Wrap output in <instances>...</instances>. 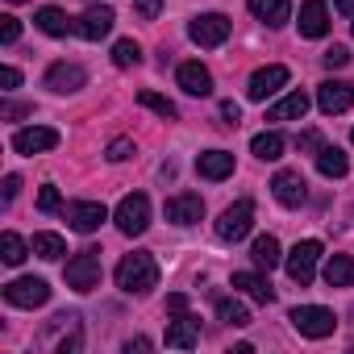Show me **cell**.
<instances>
[{
    "label": "cell",
    "instance_id": "44dd1931",
    "mask_svg": "<svg viewBox=\"0 0 354 354\" xmlns=\"http://www.w3.org/2000/svg\"><path fill=\"white\" fill-rule=\"evenodd\" d=\"M246 5H250V13H254L259 21H267L271 30H279V26L292 21V0H246Z\"/></svg>",
    "mask_w": 354,
    "mask_h": 354
},
{
    "label": "cell",
    "instance_id": "cb8c5ba5",
    "mask_svg": "<svg viewBox=\"0 0 354 354\" xmlns=\"http://www.w3.org/2000/svg\"><path fill=\"white\" fill-rule=\"evenodd\" d=\"M304 113H308V96L304 92H288L283 100H275L267 109V121H300Z\"/></svg>",
    "mask_w": 354,
    "mask_h": 354
},
{
    "label": "cell",
    "instance_id": "d4e9b609",
    "mask_svg": "<svg viewBox=\"0 0 354 354\" xmlns=\"http://www.w3.org/2000/svg\"><path fill=\"white\" fill-rule=\"evenodd\" d=\"M317 171L325 175V180H342V175L350 171V158L342 146H321L317 150Z\"/></svg>",
    "mask_w": 354,
    "mask_h": 354
},
{
    "label": "cell",
    "instance_id": "4316f807",
    "mask_svg": "<svg viewBox=\"0 0 354 354\" xmlns=\"http://www.w3.org/2000/svg\"><path fill=\"white\" fill-rule=\"evenodd\" d=\"M217 317H221L225 325H234V329H246V325H250V308H246L238 296H217Z\"/></svg>",
    "mask_w": 354,
    "mask_h": 354
},
{
    "label": "cell",
    "instance_id": "d590c367",
    "mask_svg": "<svg viewBox=\"0 0 354 354\" xmlns=\"http://www.w3.org/2000/svg\"><path fill=\"white\" fill-rule=\"evenodd\" d=\"M321 63H325L329 71H333V67H346V63H350V50H346V46H329V50L321 55Z\"/></svg>",
    "mask_w": 354,
    "mask_h": 354
},
{
    "label": "cell",
    "instance_id": "6da1fadb",
    "mask_svg": "<svg viewBox=\"0 0 354 354\" xmlns=\"http://www.w3.org/2000/svg\"><path fill=\"white\" fill-rule=\"evenodd\" d=\"M117 288L125 296H146L150 288H158V263H154V254H142V250L125 254L117 263Z\"/></svg>",
    "mask_w": 354,
    "mask_h": 354
},
{
    "label": "cell",
    "instance_id": "1f68e13d",
    "mask_svg": "<svg viewBox=\"0 0 354 354\" xmlns=\"http://www.w3.org/2000/svg\"><path fill=\"white\" fill-rule=\"evenodd\" d=\"M138 63H142V46H138L133 38H121V42L113 46V67L125 71V67H138Z\"/></svg>",
    "mask_w": 354,
    "mask_h": 354
},
{
    "label": "cell",
    "instance_id": "ba28073f",
    "mask_svg": "<svg viewBox=\"0 0 354 354\" xmlns=\"http://www.w3.org/2000/svg\"><path fill=\"white\" fill-rule=\"evenodd\" d=\"M230 30H234V21H230L225 13H201V17L188 26V38H192L196 46H221V42L230 38Z\"/></svg>",
    "mask_w": 354,
    "mask_h": 354
},
{
    "label": "cell",
    "instance_id": "8992f818",
    "mask_svg": "<svg viewBox=\"0 0 354 354\" xmlns=\"http://www.w3.org/2000/svg\"><path fill=\"white\" fill-rule=\"evenodd\" d=\"M67 288H75V292H96L100 288V250H80L67 263Z\"/></svg>",
    "mask_w": 354,
    "mask_h": 354
},
{
    "label": "cell",
    "instance_id": "f1b7e54d",
    "mask_svg": "<svg viewBox=\"0 0 354 354\" xmlns=\"http://www.w3.org/2000/svg\"><path fill=\"white\" fill-rule=\"evenodd\" d=\"M250 259H254V267H267V271L283 263V254H279V242H275L271 234L254 238V246H250Z\"/></svg>",
    "mask_w": 354,
    "mask_h": 354
},
{
    "label": "cell",
    "instance_id": "ab89813d",
    "mask_svg": "<svg viewBox=\"0 0 354 354\" xmlns=\"http://www.w3.org/2000/svg\"><path fill=\"white\" fill-rule=\"evenodd\" d=\"M221 121H225V125H238V121H242V109H238L234 100H225V104H221Z\"/></svg>",
    "mask_w": 354,
    "mask_h": 354
},
{
    "label": "cell",
    "instance_id": "2e32d148",
    "mask_svg": "<svg viewBox=\"0 0 354 354\" xmlns=\"http://www.w3.org/2000/svg\"><path fill=\"white\" fill-rule=\"evenodd\" d=\"M201 217H205V201L196 192H180L167 201V221H175V225H196Z\"/></svg>",
    "mask_w": 354,
    "mask_h": 354
},
{
    "label": "cell",
    "instance_id": "e0dca14e",
    "mask_svg": "<svg viewBox=\"0 0 354 354\" xmlns=\"http://www.w3.org/2000/svg\"><path fill=\"white\" fill-rule=\"evenodd\" d=\"M296 26H300L304 38H325L329 34V5H325V0H304Z\"/></svg>",
    "mask_w": 354,
    "mask_h": 354
},
{
    "label": "cell",
    "instance_id": "ac0fdd59",
    "mask_svg": "<svg viewBox=\"0 0 354 354\" xmlns=\"http://www.w3.org/2000/svg\"><path fill=\"white\" fill-rule=\"evenodd\" d=\"M196 342H201V321H196V317L180 313V317L167 325V346H171V350H192Z\"/></svg>",
    "mask_w": 354,
    "mask_h": 354
},
{
    "label": "cell",
    "instance_id": "484cf974",
    "mask_svg": "<svg viewBox=\"0 0 354 354\" xmlns=\"http://www.w3.org/2000/svg\"><path fill=\"white\" fill-rule=\"evenodd\" d=\"M325 283H329V288H354V259H350V254H329V263H325Z\"/></svg>",
    "mask_w": 354,
    "mask_h": 354
},
{
    "label": "cell",
    "instance_id": "83f0119b",
    "mask_svg": "<svg viewBox=\"0 0 354 354\" xmlns=\"http://www.w3.org/2000/svg\"><path fill=\"white\" fill-rule=\"evenodd\" d=\"M250 154H259L263 162H275V158H283V133H275V129H267V133H254V142H250Z\"/></svg>",
    "mask_w": 354,
    "mask_h": 354
},
{
    "label": "cell",
    "instance_id": "bcb514c9",
    "mask_svg": "<svg viewBox=\"0 0 354 354\" xmlns=\"http://www.w3.org/2000/svg\"><path fill=\"white\" fill-rule=\"evenodd\" d=\"M333 9L346 13V17H354V0H333Z\"/></svg>",
    "mask_w": 354,
    "mask_h": 354
},
{
    "label": "cell",
    "instance_id": "7bdbcfd3",
    "mask_svg": "<svg viewBox=\"0 0 354 354\" xmlns=\"http://www.w3.org/2000/svg\"><path fill=\"white\" fill-rule=\"evenodd\" d=\"M0 80H5V88L13 92V88L21 84V71H17V67H5V71H0Z\"/></svg>",
    "mask_w": 354,
    "mask_h": 354
},
{
    "label": "cell",
    "instance_id": "7a4b0ae2",
    "mask_svg": "<svg viewBox=\"0 0 354 354\" xmlns=\"http://www.w3.org/2000/svg\"><path fill=\"white\" fill-rule=\"evenodd\" d=\"M288 321L296 325L300 337H313V342H321V337H329L337 329V317L329 308H321V304H300V308H292Z\"/></svg>",
    "mask_w": 354,
    "mask_h": 354
},
{
    "label": "cell",
    "instance_id": "277c9868",
    "mask_svg": "<svg viewBox=\"0 0 354 354\" xmlns=\"http://www.w3.org/2000/svg\"><path fill=\"white\" fill-rule=\"evenodd\" d=\"M317 259H321V242H317V238H304V242L292 246V254L283 259V267H288V275H292L300 288H308L313 275H317Z\"/></svg>",
    "mask_w": 354,
    "mask_h": 354
},
{
    "label": "cell",
    "instance_id": "c3c4849f",
    "mask_svg": "<svg viewBox=\"0 0 354 354\" xmlns=\"http://www.w3.org/2000/svg\"><path fill=\"white\" fill-rule=\"evenodd\" d=\"M350 317H354V308H350Z\"/></svg>",
    "mask_w": 354,
    "mask_h": 354
},
{
    "label": "cell",
    "instance_id": "ffe728a7",
    "mask_svg": "<svg viewBox=\"0 0 354 354\" xmlns=\"http://www.w3.org/2000/svg\"><path fill=\"white\" fill-rule=\"evenodd\" d=\"M196 171H201V180H230L234 175V154L230 150H205L201 158H196Z\"/></svg>",
    "mask_w": 354,
    "mask_h": 354
},
{
    "label": "cell",
    "instance_id": "74e56055",
    "mask_svg": "<svg viewBox=\"0 0 354 354\" xmlns=\"http://www.w3.org/2000/svg\"><path fill=\"white\" fill-rule=\"evenodd\" d=\"M133 9H138V17L154 21V17H158V9H162V0H133Z\"/></svg>",
    "mask_w": 354,
    "mask_h": 354
},
{
    "label": "cell",
    "instance_id": "b9f144b4",
    "mask_svg": "<svg viewBox=\"0 0 354 354\" xmlns=\"http://www.w3.org/2000/svg\"><path fill=\"white\" fill-rule=\"evenodd\" d=\"M21 192V175H5V205Z\"/></svg>",
    "mask_w": 354,
    "mask_h": 354
},
{
    "label": "cell",
    "instance_id": "7c38bea8",
    "mask_svg": "<svg viewBox=\"0 0 354 354\" xmlns=\"http://www.w3.org/2000/svg\"><path fill=\"white\" fill-rule=\"evenodd\" d=\"M113 21H117V13H113L109 5H92V9L75 21V34H80V38H88V42H100V38H109V34H113Z\"/></svg>",
    "mask_w": 354,
    "mask_h": 354
},
{
    "label": "cell",
    "instance_id": "9c48e42d",
    "mask_svg": "<svg viewBox=\"0 0 354 354\" xmlns=\"http://www.w3.org/2000/svg\"><path fill=\"white\" fill-rule=\"evenodd\" d=\"M63 217H67V225H71L75 234H92V230H100V225L109 221V209H104L100 201H75V205L63 209Z\"/></svg>",
    "mask_w": 354,
    "mask_h": 354
},
{
    "label": "cell",
    "instance_id": "7dc6e473",
    "mask_svg": "<svg viewBox=\"0 0 354 354\" xmlns=\"http://www.w3.org/2000/svg\"><path fill=\"white\" fill-rule=\"evenodd\" d=\"M9 5H26V0H9Z\"/></svg>",
    "mask_w": 354,
    "mask_h": 354
},
{
    "label": "cell",
    "instance_id": "9a60e30c",
    "mask_svg": "<svg viewBox=\"0 0 354 354\" xmlns=\"http://www.w3.org/2000/svg\"><path fill=\"white\" fill-rule=\"evenodd\" d=\"M84 84H88V71H84L80 63H55V67L46 71V88H50V92H59V96L80 92Z\"/></svg>",
    "mask_w": 354,
    "mask_h": 354
},
{
    "label": "cell",
    "instance_id": "d6986e66",
    "mask_svg": "<svg viewBox=\"0 0 354 354\" xmlns=\"http://www.w3.org/2000/svg\"><path fill=\"white\" fill-rule=\"evenodd\" d=\"M175 80H180V88H184L188 96H213V75H209L205 63H180Z\"/></svg>",
    "mask_w": 354,
    "mask_h": 354
},
{
    "label": "cell",
    "instance_id": "5b68a950",
    "mask_svg": "<svg viewBox=\"0 0 354 354\" xmlns=\"http://www.w3.org/2000/svg\"><path fill=\"white\" fill-rule=\"evenodd\" d=\"M5 300H9L13 308H42V304L50 300V283L38 279V275H21V279L5 283Z\"/></svg>",
    "mask_w": 354,
    "mask_h": 354
},
{
    "label": "cell",
    "instance_id": "603a6c76",
    "mask_svg": "<svg viewBox=\"0 0 354 354\" xmlns=\"http://www.w3.org/2000/svg\"><path fill=\"white\" fill-rule=\"evenodd\" d=\"M234 288L246 292V296L259 300V304H271V300H275V288H271L259 271H234Z\"/></svg>",
    "mask_w": 354,
    "mask_h": 354
},
{
    "label": "cell",
    "instance_id": "ee69618b",
    "mask_svg": "<svg viewBox=\"0 0 354 354\" xmlns=\"http://www.w3.org/2000/svg\"><path fill=\"white\" fill-rule=\"evenodd\" d=\"M296 146H300V150H321L317 133H300V138H296Z\"/></svg>",
    "mask_w": 354,
    "mask_h": 354
},
{
    "label": "cell",
    "instance_id": "d6a6232c",
    "mask_svg": "<svg viewBox=\"0 0 354 354\" xmlns=\"http://www.w3.org/2000/svg\"><path fill=\"white\" fill-rule=\"evenodd\" d=\"M138 104H146V109H154L162 121H175L180 113H175V104L167 100V96H158V92H138Z\"/></svg>",
    "mask_w": 354,
    "mask_h": 354
},
{
    "label": "cell",
    "instance_id": "8d00e7d4",
    "mask_svg": "<svg viewBox=\"0 0 354 354\" xmlns=\"http://www.w3.org/2000/svg\"><path fill=\"white\" fill-rule=\"evenodd\" d=\"M0 21H5V26H0V42L13 46V42L21 38V21H17V17H0Z\"/></svg>",
    "mask_w": 354,
    "mask_h": 354
},
{
    "label": "cell",
    "instance_id": "f35d334b",
    "mask_svg": "<svg viewBox=\"0 0 354 354\" xmlns=\"http://www.w3.org/2000/svg\"><path fill=\"white\" fill-rule=\"evenodd\" d=\"M26 113H34V109H30V104H13V100L0 109V117H5V121H17V117H26Z\"/></svg>",
    "mask_w": 354,
    "mask_h": 354
},
{
    "label": "cell",
    "instance_id": "3957f363",
    "mask_svg": "<svg viewBox=\"0 0 354 354\" xmlns=\"http://www.w3.org/2000/svg\"><path fill=\"white\" fill-rule=\"evenodd\" d=\"M113 221H117V230H121L125 238L146 234V225H150V201H146L142 192H129V196L113 209Z\"/></svg>",
    "mask_w": 354,
    "mask_h": 354
},
{
    "label": "cell",
    "instance_id": "4fadbf2b",
    "mask_svg": "<svg viewBox=\"0 0 354 354\" xmlns=\"http://www.w3.org/2000/svg\"><path fill=\"white\" fill-rule=\"evenodd\" d=\"M283 84H288V67L271 63V67H259V71L250 75V84H246V96H250V100H267V96H275Z\"/></svg>",
    "mask_w": 354,
    "mask_h": 354
},
{
    "label": "cell",
    "instance_id": "52a82bcc",
    "mask_svg": "<svg viewBox=\"0 0 354 354\" xmlns=\"http://www.w3.org/2000/svg\"><path fill=\"white\" fill-rule=\"evenodd\" d=\"M250 225H254V205L250 201H234L221 213V221H217V238L221 242H242L250 234Z\"/></svg>",
    "mask_w": 354,
    "mask_h": 354
},
{
    "label": "cell",
    "instance_id": "30bf717a",
    "mask_svg": "<svg viewBox=\"0 0 354 354\" xmlns=\"http://www.w3.org/2000/svg\"><path fill=\"white\" fill-rule=\"evenodd\" d=\"M271 192L283 209H300L308 201V184H304V175L300 171H275V180H271Z\"/></svg>",
    "mask_w": 354,
    "mask_h": 354
},
{
    "label": "cell",
    "instance_id": "f6af8a7d",
    "mask_svg": "<svg viewBox=\"0 0 354 354\" xmlns=\"http://www.w3.org/2000/svg\"><path fill=\"white\" fill-rule=\"evenodd\" d=\"M125 350L133 354V350H150V337H133V342H125Z\"/></svg>",
    "mask_w": 354,
    "mask_h": 354
},
{
    "label": "cell",
    "instance_id": "8fae6325",
    "mask_svg": "<svg viewBox=\"0 0 354 354\" xmlns=\"http://www.w3.org/2000/svg\"><path fill=\"white\" fill-rule=\"evenodd\" d=\"M55 146H59V129H50V125H26V129L13 133V150L17 154H46Z\"/></svg>",
    "mask_w": 354,
    "mask_h": 354
},
{
    "label": "cell",
    "instance_id": "4dcf8cb0",
    "mask_svg": "<svg viewBox=\"0 0 354 354\" xmlns=\"http://www.w3.org/2000/svg\"><path fill=\"white\" fill-rule=\"evenodd\" d=\"M30 250H34V246H26V242H21V238H17V234H13V230H9V234H5V238H0V259H5V263H9V267H21V263H26V254H30Z\"/></svg>",
    "mask_w": 354,
    "mask_h": 354
},
{
    "label": "cell",
    "instance_id": "7402d4cb",
    "mask_svg": "<svg viewBox=\"0 0 354 354\" xmlns=\"http://www.w3.org/2000/svg\"><path fill=\"white\" fill-rule=\"evenodd\" d=\"M34 26H38L42 34H50V38H67V34H75V21H71L63 9H55V5H42L38 17H34Z\"/></svg>",
    "mask_w": 354,
    "mask_h": 354
},
{
    "label": "cell",
    "instance_id": "60d3db41",
    "mask_svg": "<svg viewBox=\"0 0 354 354\" xmlns=\"http://www.w3.org/2000/svg\"><path fill=\"white\" fill-rule=\"evenodd\" d=\"M167 313H188V296L184 292H171L167 296Z\"/></svg>",
    "mask_w": 354,
    "mask_h": 354
},
{
    "label": "cell",
    "instance_id": "5bb4252c",
    "mask_svg": "<svg viewBox=\"0 0 354 354\" xmlns=\"http://www.w3.org/2000/svg\"><path fill=\"white\" fill-rule=\"evenodd\" d=\"M354 104V84H342V80H325L321 88H317V109L321 113H346Z\"/></svg>",
    "mask_w": 354,
    "mask_h": 354
},
{
    "label": "cell",
    "instance_id": "f546056e",
    "mask_svg": "<svg viewBox=\"0 0 354 354\" xmlns=\"http://www.w3.org/2000/svg\"><path fill=\"white\" fill-rule=\"evenodd\" d=\"M34 254L46 259V263H59V259L67 254V242H63L59 234H34Z\"/></svg>",
    "mask_w": 354,
    "mask_h": 354
},
{
    "label": "cell",
    "instance_id": "836d02e7",
    "mask_svg": "<svg viewBox=\"0 0 354 354\" xmlns=\"http://www.w3.org/2000/svg\"><path fill=\"white\" fill-rule=\"evenodd\" d=\"M129 154H133V142L129 138H113L109 142V162H125Z\"/></svg>",
    "mask_w": 354,
    "mask_h": 354
},
{
    "label": "cell",
    "instance_id": "681fc988",
    "mask_svg": "<svg viewBox=\"0 0 354 354\" xmlns=\"http://www.w3.org/2000/svg\"><path fill=\"white\" fill-rule=\"evenodd\" d=\"M350 138H354V133H350Z\"/></svg>",
    "mask_w": 354,
    "mask_h": 354
},
{
    "label": "cell",
    "instance_id": "e575fe53",
    "mask_svg": "<svg viewBox=\"0 0 354 354\" xmlns=\"http://www.w3.org/2000/svg\"><path fill=\"white\" fill-rule=\"evenodd\" d=\"M59 205H63V201H59V188L46 184V188L38 192V209H42V213H59Z\"/></svg>",
    "mask_w": 354,
    "mask_h": 354
}]
</instances>
